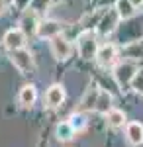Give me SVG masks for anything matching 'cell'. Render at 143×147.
Instances as JSON below:
<instances>
[{
  "label": "cell",
  "mask_w": 143,
  "mask_h": 147,
  "mask_svg": "<svg viewBox=\"0 0 143 147\" xmlns=\"http://www.w3.org/2000/svg\"><path fill=\"white\" fill-rule=\"evenodd\" d=\"M55 136L59 141H71L73 137L77 136V131L73 129V125L69 124V120H65V122H61V124H57L55 127Z\"/></svg>",
  "instance_id": "2e32d148"
},
{
  "label": "cell",
  "mask_w": 143,
  "mask_h": 147,
  "mask_svg": "<svg viewBox=\"0 0 143 147\" xmlns=\"http://www.w3.org/2000/svg\"><path fill=\"white\" fill-rule=\"evenodd\" d=\"M130 2H133L135 6H141V4H143V0H130Z\"/></svg>",
  "instance_id": "7402d4cb"
},
{
  "label": "cell",
  "mask_w": 143,
  "mask_h": 147,
  "mask_svg": "<svg viewBox=\"0 0 143 147\" xmlns=\"http://www.w3.org/2000/svg\"><path fill=\"white\" fill-rule=\"evenodd\" d=\"M125 139L132 147H139L143 145V124L141 122H127L123 127Z\"/></svg>",
  "instance_id": "ba28073f"
},
{
  "label": "cell",
  "mask_w": 143,
  "mask_h": 147,
  "mask_svg": "<svg viewBox=\"0 0 143 147\" xmlns=\"http://www.w3.org/2000/svg\"><path fill=\"white\" fill-rule=\"evenodd\" d=\"M67 98V92H65V86L63 84H51L47 90H45V96H43V104L47 108H51V110H55V108H61L63 106V102Z\"/></svg>",
  "instance_id": "8992f818"
},
{
  "label": "cell",
  "mask_w": 143,
  "mask_h": 147,
  "mask_svg": "<svg viewBox=\"0 0 143 147\" xmlns=\"http://www.w3.org/2000/svg\"><path fill=\"white\" fill-rule=\"evenodd\" d=\"M6 10H8V2L6 0H0V16H4Z\"/></svg>",
  "instance_id": "44dd1931"
},
{
  "label": "cell",
  "mask_w": 143,
  "mask_h": 147,
  "mask_svg": "<svg viewBox=\"0 0 143 147\" xmlns=\"http://www.w3.org/2000/svg\"><path fill=\"white\" fill-rule=\"evenodd\" d=\"M10 61H12V65L18 69L22 75H32L33 71H35L33 55H32V51L26 49V47H20V49L10 51Z\"/></svg>",
  "instance_id": "3957f363"
},
{
  "label": "cell",
  "mask_w": 143,
  "mask_h": 147,
  "mask_svg": "<svg viewBox=\"0 0 143 147\" xmlns=\"http://www.w3.org/2000/svg\"><path fill=\"white\" fill-rule=\"evenodd\" d=\"M18 102L22 108H32L33 104L37 102V88L35 84H24L20 92H18Z\"/></svg>",
  "instance_id": "4fadbf2b"
},
{
  "label": "cell",
  "mask_w": 143,
  "mask_h": 147,
  "mask_svg": "<svg viewBox=\"0 0 143 147\" xmlns=\"http://www.w3.org/2000/svg\"><path fill=\"white\" fill-rule=\"evenodd\" d=\"M18 26H20V30H22L26 35H32V34H35V32H37V26H39V16H37L33 10H30V8H28V10L22 14V18H20V24H18Z\"/></svg>",
  "instance_id": "30bf717a"
},
{
  "label": "cell",
  "mask_w": 143,
  "mask_h": 147,
  "mask_svg": "<svg viewBox=\"0 0 143 147\" xmlns=\"http://www.w3.org/2000/svg\"><path fill=\"white\" fill-rule=\"evenodd\" d=\"M4 47L8 51H14V49H20V47L26 45V34H24L20 28H14V30H8L4 34Z\"/></svg>",
  "instance_id": "9c48e42d"
},
{
  "label": "cell",
  "mask_w": 143,
  "mask_h": 147,
  "mask_svg": "<svg viewBox=\"0 0 143 147\" xmlns=\"http://www.w3.org/2000/svg\"><path fill=\"white\" fill-rule=\"evenodd\" d=\"M98 37L92 30H84L82 34H78L77 37V51L82 59H96V51H98Z\"/></svg>",
  "instance_id": "6da1fadb"
},
{
  "label": "cell",
  "mask_w": 143,
  "mask_h": 147,
  "mask_svg": "<svg viewBox=\"0 0 143 147\" xmlns=\"http://www.w3.org/2000/svg\"><path fill=\"white\" fill-rule=\"evenodd\" d=\"M112 106V94L106 90H100L98 94V102H96V108H94V112H100V114H106Z\"/></svg>",
  "instance_id": "ac0fdd59"
},
{
  "label": "cell",
  "mask_w": 143,
  "mask_h": 147,
  "mask_svg": "<svg viewBox=\"0 0 143 147\" xmlns=\"http://www.w3.org/2000/svg\"><path fill=\"white\" fill-rule=\"evenodd\" d=\"M132 88L137 90L139 94H143V71H137V73H135V79H133V82H132Z\"/></svg>",
  "instance_id": "ffe728a7"
},
{
  "label": "cell",
  "mask_w": 143,
  "mask_h": 147,
  "mask_svg": "<svg viewBox=\"0 0 143 147\" xmlns=\"http://www.w3.org/2000/svg\"><path fill=\"white\" fill-rule=\"evenodd\" d=\"M51 2H53V0H30L28 8L33 10L37 16H41V14H45V12L51 8Z\"/></svg>",
  "instance_id": "d6986e66"
},
{
  "label": "cell",
  "mask_w": 143,
  "mask_h": 147,
  "mask_svg": "<svg viewBox=\"0 0 143 147\" xmlns=\"http://www.w3.org/2000/svg\"><path fill=\"white\" fill-rule=\"evenodd\" d=\"M49 47H51L53 57L59 59V61H65V59H69V57L73 55V43H71L63 34L51 37V39H49Z\"/></svg>",
  "instance_id": "277c9868"
},
{
  "label": "cell",
  "mask_w": 143,
  "mask_h": 147,
  "mask_svg": "<svg viewBox=\"0 0 143 147\" xmlns=\"http://www.w3.org/2000/svg\"><path fill=\"white\" fill-rule=\"evenodd\" d=\"M137 71H139L137 65L132 63V61L116 63V67H114V79H116V82H118V86H120L121 90H130L132 88V82L135 79Z\"/></svg>",
  "instance_id": "7a4b0ae2"
},
{
  "label": "cell",
  "mask_w": 143,
  "mask_h": 147,
  "mask_svg": "<svg viewBox=\"0 0 143 147\" xmlns=\"http://www.w3.org/2000/svg\"><path fill=\"white\" fill-rule=\"evenodd\" d=\"M104 118H106V125L110 129H123L125 124H127V116L120 108H110L108 112L104 114Z\"/></svg>",
  "instance_id": "8fae6325"
},
{
  "label": "cell",
  "mask_w": 143,
  "mask_h": 147,
  "mask_svg": "<svg viewBox=\"0 0 143 147\" xmlns=\"http://www.w3.org/2000/svg\"><path fill=\"white\" fill-rule=\"evenodd\" d=\"M135 8L137 6L133 2H130V0H116V6H114V10L118 12L120 20H130V18H133Z\"/></svg>",
  "instance_id": "9a60e30c"
},
{
  "label": "cell",
  "mask_w": 143,
  "mask_h": 147,
  "mask_svg": "<svg viewBox=\"0 0 143 147\" xmlns=\"http://www.w3.org/2000/svg\"><path fill=\"white\" fill-rule=\"evenodd\" d=\"M63 32V26L57 22V20H39V26H37V32L35 35L39 39H51Z\"/></svg>",
  "instance_id": "52a82bcc"
},
{
  "label": "cell",
  "mask_w": 143,
  "mask_h": 147,
  "mask_svg": "<svg viewBox=\"0 0 143 147\" xmlns=\"http://www.w3.org/2000/svg\"><path fill=\"white\" fill-rule=\"evenodd\" d=\"M69 124L73 125V129H75L77 134H80V131L88 125V120H86V116H84V112L77 110L75 114H71V116H69Z\"/></svg>",
  "instance_id": "e0dca14e"
},
{
  "label": "cell",
  "mask_w": 143,
  "mask_h": 147,
  "mask_svg": "<svg viewBox=\"0 0 143 147\" xmlns=\"http://www.w3.org/2000/svg\"><path fill=\"white\" fill-rule=\"evenodd\" d=\"M98 94H100V88L96 86H90L86 90V94L82 96V100H80V106H78V110L80 112H92L94 108H96V102H98Z\"/></svg>",
  "instance_id": "5bb4252c"
},
{
  "label": "cell",
  "mask_w": 143,
  "mask_h": 147,
  "mask_svg": "<svg viewBox=\"0 0 143 147\" xmlns=\"http://www.w3.org/2000/svg\"><path fill=\"white\" fill-rule=\"evenodd\" d=\"M96 63H98L102 69L116 67V63H118V47L114 45V43H104V45H100L98 51H96Z\"/></svg>",
  "instance_id": "5b68a950"
},
{
  "label": "cell",
  "mask_w": 143,
  "mask_h": 147,
  "mask_svg": "<svg viewBox=\"0 0 143 147\" xmlns=\"http://www.w3.org/2000/svg\"><path fill=\"white\" fill-rule=\"evenodd\" d=\"M118 22H120L118 12H116V10H110L108 14H104V16H102V20L98 22V34L100 35H110V34H114V30H116Z\"/></svg>",
  "instance_id": "7c38bea8"
}]
</instances>
